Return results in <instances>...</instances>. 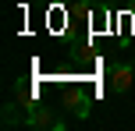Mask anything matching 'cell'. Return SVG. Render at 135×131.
<instances>
[{
  "mask_svg": "<svg viewBox=\"0 0 135 131\" xmlns=\"http://www.w3.org/2000/svg\"><path fill=\"white\" fill-rule=\"evenodd\" d=\"M75 14H78V18H89V14H93V4H89V0H78V4H75Z\"/></svg>",
  "mask_w": 135,
  "mask_h": 131,
  "instance_id": "8992f818",
  "label": "cell"
},
{
  "mask_svg": "<svg viewBox=\"0 0 135 131\" xmlns=\"http://www.w3.org/2000/svg\"><path fill=\"white\" fill-rule=\"evenodd\" d=\"M18 124V117H14V103H7L4 106V128H14Z\"/></svg>",
  "mask_w": 135,
  "mask_h": 131,
  "instance_id": "5b68a950",
  "label": "cell"
},
{
  "mask_svg": "<svg viewBox=\"0 0 135 131\" xmlns=\"http://www.w3.org/2000/svg\"><path fill=\"white\" fill-rule=\"evenodd\" d=\"M107 78H110V92L114 96H128L132 85H135V67L128 60H114L107 67Z\"/></svg>",
  "mask_w": 135,
  "mask_h": 131,
  "instance_id": "7a4b0ae2",
  "label": "cell"
},
{
  "mask_svg": "<svg viewBox=\"0 0 135 131\" xmlns=\"http://www.w3.org/2000/svg\"><path fill=\"white\" fill-rule=\"evenodd\" d=\"M89 96H82V92H68V99H64V110L71 113V117H78V120H85L89 117Z\"/></svg>",
  "mask_w": 135,
  "mask_h": 131,
  "instance_id": "3957f363",
  "label": "cell"
},
{
  "mask_svg": "<svg viewBox=\"0 0 135 131\" xmlns=\"http://www.w3.org/2000/svg\"><path fill=\"white\" fill-rule=\"evenodd\" d=\"M25 128H32V131H64L68 128V120L64 117H57L54 113V106H46V103H32L25 110Z\"/></svg>",
  "mask_w": 135,
  "mask_h": 131,
  "instance_id": "6da1fadb",
  "label": "cell"
},
{
  "mask_svg": "<svg viewBox=\"0 0 135 131\" xmlns=\"http://www.w3.org/2000/svg\"><path fill=\"white\" fill-rule=\"evenodd\" d=\"M14 96L21 99V106H32V103H39V99H36V85H28V82H14Z\"/></svg>",
  "mask_w": 135,
  "mask_h": 131,
  "instance_id": "277c9868",
  "label": "cell"
}]
</instances>
